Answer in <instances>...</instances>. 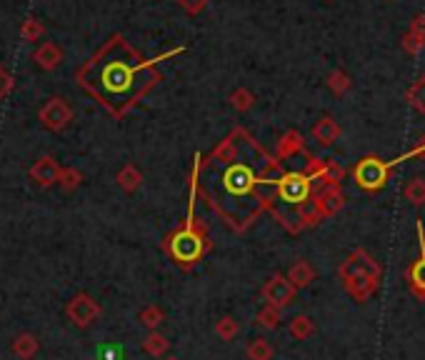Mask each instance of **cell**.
Returning a JSON list of instances; mask_svg holds the SVG:
<instances>
[{"mask_svg": "<svg viewBox=\"0 0 425 360\" xmlns=\"http://www.w3.org/2000/svg\"><path fill=\"white\" fill-rule=\"evenodd\" d=\"M153 78L150 65L143 63L120 38H113L78 73L80 85L115 116H123L133 106L150 88Z\"/></svg>", "mask_w": 425, "mask_h": 360, "instance_id": "cell-1", "label": "cell"}, {"mask_svg": "<svg viewBox=\"0 0 425 360\" xmlns=\"http://www.w3.org/2000/svg\"><path fill=\"white\" fill-rule=\"evenodd\" d=\"M165 250L170 253V258L176 260L183 268H191L193 263L203 258V253L208 250V238L203 230L196 228V220H193V203L191 210H188V223L183 225V230L173 233L165 243Z\"/></svg>", "mask_w": 425, "mask_h": 360, "instance_id": "cell-2", "label": "cell"}, {"mask_svg": "<svg viewBox=\"0 0 425 360\" xmlns=\"http://www.w3.org/2000/svg\"><path fill=\"white\" fill-rule=\"evenodd\" d=\"M218 180H220V191L225 193L228 201H240V198L248 201L258 183H276V180H271L263 173L255 175L248 163H230L225 170H220Z\"/></svg>", "mask_w": 425, "mask_h": 360, "instance_id": "cell-3", "label": "cell"}, {"mask_svg": "<svg viewBox=\"0 0 425 360\" xmlns=\"http://www.w3.org/2000/svg\"><path fill=\"white\" fill-rule=\"evenodd\" d=\"M400 160V158H398ZM398 160H390V163H382L380 158H363L361 163L353 168V178H356L358 188L368 193H375L380 191L385 183H388V170L390 165H395Z\"/></svg>", "mask_w": 425, "mask_h": 360, "instance_id": "cell-4", "label": "cell"}, {"mask_svg": "<svg viewBox=\"0 0 425 360\" xmlns=\"http://www.w3.org/2000/svg\"><path fill=\"white\" fill-rule=\"evenodd\" d=\"M310 178L308 173H283L278 178V201L285 206H305L310 201Z\"/></svg>", "mask_w": 425, "mask_h": 360, "instance_id": "cell-5", "label": "cell"}, {"mask_svg": "<svg viewBox=\"0 0 425 360\" xmlns=\"http://www.w3.org/2000/svg\"><path fill=\"white\" fill-rule=\"evenodd\" d=\"M338 278L340 283L351 281V278H380V265H378V260H373L368 250L358 248L340 263Z\"/></svg>", "mask_w": 425, "mask_h": 360, "instance_id": "cell-6", "label": "cell"}, {"mask_svg": "<svg viewBox=\"0 0 425 360\" xmlns=\"http://www.w3.org/2000/svg\"><path fill=\"white\" fill-rule=\"evenodd\" d=\"M295 293H298V288L288 281V276L276 273V276H271L266 281L261 296H263V300H266V305H273V308H280V310H285V308L295 300Z\"/></svg>", "mask_w": 425, "mask_h": 360, "instance_id": "cell-7", "label": "cell"}, {"mask_svg": "<svg viewBox=\"0 0 425 360\" xmlns=\"http://www.w3.org/2000/svg\"><path fill=\"white\" fill-rule=\"evenodd\" d=\"M101 313H103L101 305H98L88 293H78V296H73V300L65 305V315H68L70 323L78 325V328L93 325L98 318H101Z\"/></svg>", "mask_w": 425, "mask_h": 360, "instance_id": "cell-8", "label": "cell"}, {"mask_svg": "<svg viewBox=\"0 0 425 360\" xmlns=\"http://www.w3.org/2000/svg\"><path fill=\"white\" fill-rule=\"evenodd\" d=\"M38 118H40V123L48 128V130L58 133L73 120V111H70L63 98H50V101L38 111Z\"/></svg>", "mask_w": 425, "mask_h": 360, "instance_id": "cell-9", "label": "cell"}, {"mask_svg": "<svg viewBox=\"0 0 425 360\" xmlns=\"http://www.w3.org/2000/svg\"><path fill=\"white\" fill-rule=\"evenodd\" d=\"M418 240H420V258L410 265L405 276H408L410 291H413L420 300H425V228H423V223H418Z\"/></svg>", "mask_w": 425, "mask_h": 360, "instance_id": "cell-10", "label": "cell"}, {"mask_svg": "<svg viewBox=\"0 0 425 360\" xmlns=\"http://www.w3.org/2000/svg\"><path fill=\"white\" fill-rule=\"evenodd\" d=\"M60 173H63V168H60L58 160L50 158V155H42V158L30 168V178L35 180L40 188H50L53 183H58Z\"/></svg>", "mask_w": 425, "mask_h": 360, "instance_id": "cell-11", "label": "cell"}, {"mask_svg": "<svg viewBox=\"0 0 425 360\" xmlns=\"http://www.w3.org/2000/svg\"><path fill=\"white\" fill-rule=\"evenodd\" d=\"M378 283L380 278H351V281H343V291L358 303H366L373 293L378 291Z\"/></svg>", "mask_w": 425, "mask_h": 360, "instance_id": "cell-12", "label": "cell"}, {"mask_svg": "<svg viewBox=\"0 0 425 360\" xmlns=\"http://www.w3.org/2000/svg\"><path fill=\"white\" fill-rule=\"evenodd\" d=\"M288 281L295 288H308L310 283L315 281V268L308 263V260H295L288 270Z\"/></svg>", "mask_w": 425, "mask_h": 360, "instance_id": "cell-13", "label": "cell"}, {"mask_svg": "<svg viewBox=\"0 0 425 360\" xmlns=\"http://www.w3.org/2000/svg\"><path fill=\"white\" fill-rule=\"evenodd\" d=\"M35 60L40 68L45 70H53L60 65V60H63V53H60V48L55 45V43H42L40 48L35 50Z\"/></svg>", "mask_w": 425, "mask_h": 360, "instance_id": "cell-14", "label": "cell"}, {"mask_svg": "<svg viewBox=\"0 0 425 360\" xmlns=\"http://www.w3.org/2000/svg\"><path fill=\"white\" fill-rule=\"evenodd\" d=\"M38 348H40V343L33 333H21L13 340V353L21 360H33L38 355Z\"/></svg>", "mask_w": 425, "mask_h": 360, "instance_id": "cell-15", "label": "cell"}, {"mask_svg": "<svg viewBox=\"0 0 425 360\" xmlns=\"http://www.w3.org/2000/svg\"><path fill=\"white\" fill-rule=\"evenodd\" d=\"M283 320V310L273 305H263L261 310L255 313V325L263 330H276Z\"/></svg>", "mask_w": 425, "mask_h": 360, "instance_id": "cell-16", "label": "cell"}, {"mask_svg": "<svg viewBox=\"0 0 425 360\" xmlns=\"http://www.w3.org/2000/svg\"><path fill=\"white\" fill-rule=\"evenodd\" d=\"M143 350L150 355V358H163V355L170 350V343L165 340L163 333H158V330H150L148 338L143 340Z\"/></svg>", "mask_w": 425, "mask_h": 360, "instance_id": "cell-17", "label": "cell"}, {"mask_svg": "<svg viewBox=\"0 0 425 360\" xmlns=\"http://www.w3.org/2000/svg\"><path fill=\"white\" fill-rule=\"evenodd\" d=\"M245 355H248V360H273L276 350L266 338H253L245 348Z\"/></svg>", "mask_w": 425, "mask_h": 360, "instance_id": "cell-18", "label": "cell"}, {"mask_svg": "<svg viewBox=\"0 0 425 360\" xmlns=\"http://www.w3.org/2000/svg\"><path fill=\"white\" fill-rule=\"evenodd\" d=\"M313 333H315V323L308 318V315H303V313L290 320V335L295 340H308Z\"/></svg>", "mask_w": 425, "mask_h": 360, "instance_id": "cell-19", "label": "cell"}, {"mask_svg": "<svg viewBox=\"0 0 425 360\" xmlns=\"http://www.w3.org/2000/svg\"><path fill=\"white\" fill-rule=\"evenodd\" d=\"M313 135H315V140H318L320 145H330L335 138H338V125H335L330 118H323V120L313 128Z\"/></svg>", "mask_w": 425, "mask_h": 360, "instance_id": "cell-20", "label": "cell"}, {"mask_svg": "<svg viewBox=\"0 0 425 360\" xmlns=\"http://www.w3.org/2000/svg\"><path fill=\"white\" fill-rule=\"evenodd\" d=\"M138 320L148 330H158V325L165 320V313H163V308H160V305H145L143 310L138 313Z\"/></svg>", "mask_w": 425, "mask_h": 360, "instance_id": "cell-21", "label": "cell"}, {"mask_svg": "<svg viewBox=\"0 0 425 360\" xmlns=\"http://www.w3.org/2000/svg\"><path fill=\"white\" fill-rule=\"evenodd\" d=\"M238 330H240V325L233 315H223V318L215 323V335H218L220 340H225V343H230V340L238 335Z\"/></svg>", "mask_w": 425, "mask_h": 360, "instance_id": "cell-22", "label": "cell"}, {"mask_svg": "<svg viewBox=\"0 0 425 360\" xmlns=\"http://www.w3.org/2000/svg\"><path fill=\"white\" fill-rule=\"evenodd\" d=\"M140 180H143V178H140V173L133 168V165H125V168L118 173V186H120L123 191H128V193H133L135 188L140 186Z\"/></svg>", "mask_w": 425, "mask_h": 360, "instance_id": "cell-23", "label": "cell"}, {"mask_svg": "<svg viewBox=\"0 0 425 360\" xmlns=\"http://www.w3.org/2000/svg\"><path fill=\"white\" fill-rule=\"evenodd\" d=\"M405 198H408L413 206H423L425 203V180L415 178L408 183V188H405Z\"/></svg>", "mask_w": 425, "mask_h": 360, "instance_id": "cell-24", "label": "cell"}, {"mask_svg": "<svg viewBox=\"0 0 425 360\" xmlns=\"http://www.w3.org/2000/svg\"><path fill=\"white\" fill-rule=\"evenodd\" d=\"M80 180H83V175L78 173V170L73 168H63V173H60V186L65 188V191H75V188L80 186Z\"/></svg>", "mask_w": 425, "mask_h": 360, "instance_id": "cell-25", "label": "cell"}, {"mask_svg": "<svg viewBox=\"0 0 425 360\" xmlns=\"http://www.w3.org/2000/svg\"><path fill=\"white\" fill-rule=\"evenodd\" d=\"M96 360H125V353H123L120 345H103V348H98Z\"/></svg>", "mask_w": 425, "mask_h": 360, "instance_id": "cell-26", "label": "cell"}, {"mask_svg": "<svg viewBox=\"0 0 425 360\" xmlns=\"http://www.w3.org/2000/svg\"><path fill=\"white\" fill-rule=\"evenodd\" d=\"M21 35L23 40H38V38L42 35V26L38 21H26L21 28Z\"/></svg>", "mask_w": 425, "mask_h": 360, "instance_id": "cell-27", "label": "cell"}, {"mask_svg": "<svg viewBox=\"0 0 425 360\" xmlns=\"http://www.w3.org/2000/svg\"><path fill=\"white\" fill-rule=\"evenodd\" d=\"M410 103H413L418 111L425 113V80H423V83H418L413 90H410Z\"/></svg>", "mask_w": 425, "mask_h": 360, "instance_id": "cell-28", "label": "cell"}, {"mask_svg": "<svg viewBox=\"0 0 425 360\" xmlns=\"http://www.w3.org/2000/svg\"><path fill=\"white\" fill-rule=\"evenodd\" d=\"M13 85H16V80H13V75L8 73V70L3 68V65H0V101H3V98H6L8 93H11Z\"/></svg>", "mask_w": 425, "mask_h": 360, "instance_id": "cell-29", "label": "cell"}, {"mask_svg": "<svg viewBox=\"0 0 425 360\" xmlns=\"http://www.w3.org/2000/svg\"><path fill=\"white\" fill-rule=\"evenodd\" d=\"M165 360H178V358H173V355H168V358H165Z\"/></svg>", "mask_w": 425, "mask_h": 360, "instance_id": "cell-30", "label": "cell"}]
</instances>
